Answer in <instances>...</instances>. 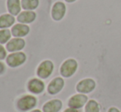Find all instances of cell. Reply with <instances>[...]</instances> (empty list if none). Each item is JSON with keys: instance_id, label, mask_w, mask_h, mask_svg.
<instances>
[{"instance_id": "cell-1", "label": "cell", "mask_w": 121, "mask_h": 112, "mask_svg": "<svg viewBox=\"0 0 121 112\" xmlns=\"http://www.w3.org/2000/svg\"><path fill=\"white\" fill-rule=\"evenodd\" d=\"M78 69V63L75 59H69L63 63L60 68V73L64 78H70Z\"/></svg>"}, {"instance_id": "cell-2", "label": "cell", "mask_w": 121, "mask_h": 112, "mask_svg": "<svg viewBox=\"0 0 121 112\" xmlns=\"http://www.w3.org/2000/svg\"><path fill=\"white\" fill-rule=\"evenodd\" d=\"M67 7L63 2H56L52 7L51 10V16L54 21H61L65 16Z\"/></svg>"}, {"instance_id": "cell-3", "label": "cell", "mask_w": 121, "mask_h": 112, "mask_svg": "<svg viewBox=\"0 0 121 112\" xmlns=\"http://www.w3.org/2000/svg\"><path fill=\"white\" fill-rule=\"evenodd\" d=\"M53 70H54V64H53V63L51 61H43L38 67L37 75L40 78H47L51 75Z\"/></svg>"}, {"instance_id": "cell-4", "label": "cell", "mask_w": 121, "mask_h": 112, "mask_svg": "<svg viewBox=\"0 0 121 112\" xmlns=\"http://www.w3.org/2000/svg\"><path fill=\"white\" fill-rule=\"evenodd\" d=\"M26 55L22 52H16L9 55L7 58V64L10 67H17L23 64L26 61Z\"/></svg>"}, {"instance_id": "cell-5", "label": "cell", "mask_w": 121, "mask_h": 112, "mask_svg": "<svg viewBox=\"0 0 121 112\" xmlns=\"http://www.w3.org/2000/svg\"><path fill=\"white\" fill-rule=\"evenodd\" d=\"M96 87V82L91 78H86L80 81L77 85V91L80 93H89Z\"/></svg>"}, {"instance_id": "cell-6", "label": "cell", "mask_w": 121, "mask_h": 112, "mask_svg": "<svg viewBox=\"0 0 121 112\" xmlns=\"http://www.w3.org/2000/svg\"><path fill=\"white\" fill-rule=\"evenodd\" d=\"M35 103H36V99L34 96H26L18 101L17 106L21 111H28L35 106Z\"/></svg>"}, {"instance_id": "cell-7", "label": "cell", "mask_w": 121, "mask_h": 112, "mask_svg": "<svg viewBox=\"0 0 121 112\" xmlns=\"http://www.w3.org/2000/svg\"><path fill=\"white\" fill-rule=\"evenodd\" d=\"M87 101V96L83 94H78L72 96L69 101V106L73 109L82 108Z\"/></svg>"}, {"instance_id": "cell-8", "label": "cell", "mask_w": 121, "mask_h": 112, "mask_svg": "<svg viewBox=\"0 0 121 112\" xmlns=\"http://www.w3.org/2000/svg\"><path fill=\"white\" fill-rule=\"evenodd\" d=\"M25 47V40L21 38H14L8 42L7 44V50L9 52L19 51Z\"/></svg>"}, {"instance_id": "cell-9", "label": "cell", "mask_w": 121, "mask_h": 112, "mask_svg": "<svg viewBox=\"0 0 121 112\" xmlns=\"http://www.w3.org/2000/svg\"><path fill=\"white\" fill-rule=\"evenodd\" d=\"M64 85V81L62 78H56L53 79L48 86L49 93H50L52 95L57 94L58 92H59L63 89Z\"/></svg>"}, {"instance_id": "cell-10", "label": "cell", "mask_w": 121, "mask_h": 112, "mask_svg": "<svg viewBox=\"0 0 121 112\" xmlns=\"http://www.w3.org/2000/svg\"><path fill=\"white\" fill-rule=\"evenodd\" d=\"M29 31H30L29 26L25 24H22V23L15 25L12 28V35L15 37H17V38L26 35L29 33Z\"/></svg>"}, {"instance_id": "cell-11", "label": "cell", "mask_w": 121, "mask_h": 112, "mask_svg": "<svg viewBox=\"0 0 121 112\" xmlns=\"http://www.w3.org/2000/svg\"><path fill=\"white\" fill-rule=\"evenodd\" d=\"M7 7L9 13L13 16H17L21 13L22 5L20 0H8Z\"/></svg>"}, {"instance_id": "cell-12", "label": "cell", "mask_w": 121, "mask_h": 112, "mask_svg": "<svg viewBox=\"0 0 121 112\" xmlns=\"http://www.w3.org/2000/svg\"><path fill=\"white\" fill-rule=\"evenodd\" d=\"M36 17V14L33 11H24L20 13L17 16V21L19 22L25 24V23H31L35 21Z\"/></svg>"}, {"instance_id": "cell-13", "label": "cell", "mask_w": 121, "mask_h": 112, "mask_svg": "<svg viewBox=\"0 0 121 112\" xmlns=\"http://www.w3.org/2000/svg\"><path fill=\"white\" fill-rule=\"evenodd\" d=\"M28 89L33 93H40L45 89V84L42 81L37 78L31 79L28 82Z\"/></svg>"}, {"instance_id": "cell-14", "label": "cell", "mask_w": 121, "mask_h": 112, "mask_svg": "<svg viewBox=\"0 0 121 112\" xmlns=\"http://www.w3.org/2000/svg\"><path fill=\"white\" fill-rule=\"evenodd\" d=\"M62 108V102L59 100H52L44 106V112H58Z\"/></svg>"}, {"instance_id": "cell-15", "label": "cell", "mask_w": 121, "mask_h": 112, "mask_svg": "<svg viewBox=\"0 0 121 112\" xmlns=\"http://www.w3.org/2000/svg\"><path fill=\"white\" fill-rule=\"evenodd\" d=\"M15 22V18L12 14H3L0 16V28L6 29L12 26Z\"/></svg>"}, {"instance_id": "cell-16", "label": "cell", "mask_w": 121, "mask_h": 112, "mask_svg": "<svg viewBox=\"0 0 121 112\" xmlns=\"http://www.w3.org/2000/svg\"><path fill=\"white\" fill-rule=\"evenodd\" d=\"M39 0H22L21 5L22 8L26 11H32L38 8L39 6Z\"/></svg>"}, {"instance_id": "cell-17", "label": "cell", "mask_w": 121, "mask_h": 112, "mask_svg": "<svg viewBox=\"0 0 121 112\" xmlns=\"http://www.w3.org/2000/svg\"><path fill=\"white\" fill-rule=\"evenodd\" d=\"M86 112H100V106L96 101H89L86 105Z\"/></svg>"}, {"instance_id": "cell-18", "label": "cell", "mask_w": 121, "mask_h": 112, "mask_svg": "<svg viewBox=\"0 0 121 112\" xmlns=\"http://www.w3.org/2000/svg\"><path fill=\"white\" fill-rule=\"evenodd\" d=\"M12 32L8 29H3L0 30V44H5L10 40Z\"/></svg>"}, {"instance_id": "cell-19", "label": "cell", "mask_w": 121, "mask_h": 112, "mask_svg": "<svg viewBox=\"0 0 121 112\" xmlns=\"http://www.w3.org/2000/svg\"><path fill=\"white\" fill-rule=\"evenodd\" d=\"M6 55H7V52H6V50H5L4 47L2 45H0V59H5Z\"/></svg>"}, {"instance_id": "cell-20", "label": "cell", "mask_w": 121, "mask_h": 112, "mask_svg": "<svg viewBox=\"0 0 121 112\" xmlns=\"http://www.w3.org/2000/svg\"><path fill=\"white\" fill-rule=\"evenodd\" d=\"M4 71H5V66L3 65V63L0 62V74L3 73Z\"/></svg>"}, {"instance_id": "cell-21", "label": "cell", "mask_w": 121, "mask_h": 112, "mask_svg": "<svg viewBox=\"0 0 121 112\" xmlns=\"http://www.w3.org/2000/svg\"><path fill=\"white\" fill-rule=\"evenodd\" d=\"M64 112H79L77 109H73V108H69V109L65 110Z\"/></svg>"}, {"instance_id": "cell-22", "label": "cell", "mask_w": 121, "mask_h": 112, "mask_svg": "<svg viewBox=\"0 0 121 112\" xmlns=\"http://www.w3.org/2000/svg\"><path fill=\"white\" fill-rule=\"evenodd\" d=\"M108 112H120V111H119L118 109H116V108L115 107H111L110 110L108 111Z\"/></svg>"}, {"instance_id": "cell-23", "label": "cell", "mask_w": 121, "mask_h": 112, "mask_svg": "<svg viewBox=\"0 0 121 112\" xmlns=\"http://www.w3.org/2000/svg\"><path fill=\"white\" fill-rule=\"evenodd\" d=\"M65 2H67V3H74L75 1H77V0H64Z\"/></svg>"}, {"instance_id": "cell-24", "label": "cell", "mask_w": 121, "mask_h": 112, "mask_svg": "<svg viewBox=\"0 0 121 112\" xmlns=\"http://www.w3.org/2000/svg\"><path fill=\"white\" fill-rule=\"evenodd\" d=\"M31 112H40L39 110H35V111H31Z\"/></svg>"}]
</instances>
